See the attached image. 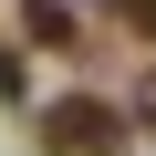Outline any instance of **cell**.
<instances>
[{
  "label": "cell",
  "instance_id": "obj_1",
  "mask_svg": "<svg viewBox=\"0 0 156 156\" xmlns=\"http://www.w3.org/2000/svg\"><path fill=\"white\" fill-rule=\"evenodd\" d=\"M42 156H125V115L104 94H62L42 104Z\"/></svg>",
  "mask_w": 156,
  "mask_h": 156
},
{
  "label": "cell",
  "instance_id": "obj_2",
  "mask_svg": "<svg viewBox=\"0 0 156 156\" xmlns=\"http://www.w3.org/2000/svg\"><path fill=\"white\" fill-rule=\"evenodd\" d=\"M21 31L42 52H73V0H21Z\"/></svg>",
  "mask_w": 156,
  "mask_h": 156
},
{
  "label": "cell",
  "instance_id": "obj_3",
  "mask_svg": "<svg viewBox=\"0 0 156 156\" xmlns=\"http://www.w3.org/2000/svg\"><path fill=\"white\" fill-rule=\"evenodd\" d=\"M115 21H125L135 42H156V0H115Z\"/></svg>",
  "mask_w": 156,
  "mask_h": 156
},
{
  "label": "cell",
  "instance_id": "obj_4",
  "mask_svg": "<svg viewBox=\"0 0 156 156\" xmlns=\"http://www.w3.org/2000/svg\"><path fill=\"white\" fill-rule=\"evenodd\" d=\"M31 83H21V52H0V104H21Z\"/></svg>",
  "mask_w": 156,
  "mask_h": 156
}]
</instances>
